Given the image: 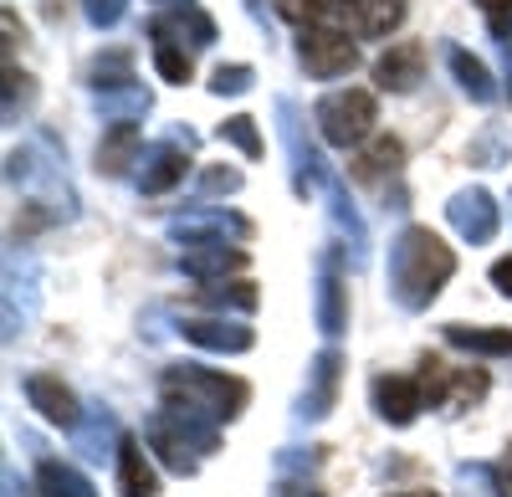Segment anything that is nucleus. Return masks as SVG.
I'll use <instances>...</instances> for the list:
<instances>
[{
	"instance_id": "9",
	"label": "nucleus",
	"mask_w": 512,
	"mask_h": 497,
	"mask_svg": "<svg viewBox=\"0 0 512 497\" xmlns=\"http://www.w3.org/2000/svg\"><path fill=\"white\" fill-rule=\"evenodd\" d=\"M338 390H344V354L328 344L308 364V385H303V395H297V405H292V421L297 426H318L323 416H333Z\"/></svg>"
},
{
	"instance_id": "16",
	"label": "nucleus",
	"mask_w": 512,
	"mask_h": 497,
	"mask_svg": "<svg viewBox=\"0 0 512 497\" xmlns=\"http://www.w3.org/2000/svg\"><path fill=\"white\" fill-rule=\"evenodd\" d=\"M369 400H374V416L384 426H410L420 416V405H425L420 380H410V375H374Z\"/></svg>"
},
{
	"instance_id": "14",
	"label": "nucleus",
	"mask_w": 512,
	"mask_h": 497,
	"mask_svg": "<svg viewBox=\"0 0 512 497\" xmlns=\"http://www.w3.org/2000/svg\"><path fill=\"white\" fill-rule=\"evenodd\" d=\"M323 195H328V216H333V231H338V241H344V257H349V267L359 272V267L369 262V226H364V216H359V205H354L349 185L338 180V175L323 185Z\"/></svg>"
},
{
	"instance_id": "27",
	"label": "nucleus",
	"mask_w": 512,
	"mask_h": 497,
	"mask_svg": "<svg viewBox=\"0 0 512 497\" xmlns=\"http://www.w3.org/2000/svg\"><path fill=\"white\" fill-rule=\"evenodd\" d=\"M451 349H466V354H487V359H502L512 354V328H472V323H446L441 328Z\"/></svg>"
},
{
	"instance_id": "34",
	"label": "nucleus",
	"mask_w": 512,
	"mask_h": 497,
	"mask_svg": "<svg viewBox=\"0 0 512 497\" xmlns=\"http://www.w3.org/2000/svg\"><path fill=\"white\" fill-rule=\"evenodd\" d=\"M251 82H256V72H251L246 62H231V67H216V72H210V93H216V98H241Z\"/></svg>"
},
{
	"instance_id": "21",
	"label": "nucleus",
	"mask_w": 512,
	"mask_h": 497,
	"mask_svg": "<svg viewBox=\"0 0 512 497\" xmlns=\"http://www.w3.org/2000/svg\"><path fill=\"white\" fill-rule=\"evenodd\" d=\"M118 421H113V410L103 400H93L88 410H82V421L72 426V446H77V457H88V462H103L108 451H118Z\"/></svg>"
},
{
	"instance_id": "29",
	"label": "nucleus",
	"mask_w": 512,
	"mask_h": 497,
	"mask_svg": "<svg viewBox=\"0 0 512 497\" xmlns=\"http://www.w3.org/2000/svg\"><path fill=\"white\" fill-rule=\"evenodd\" d=\"M36 492L41 497H98V487L82 477L77 467H67V462H57V457H41V467H36Z\"/></svg>"
},
{
	"instance_id": "8",
	"label": "nucleus",
	"mask_w": 512,
	"mask_h": 497,
	"mask_svg": "<svg viewBox=\"0 0 512 497\" xmlns=\"http://www.w3.org/2000/svg\"><path fill=\"white\" fill-rule=\"evenodd\" d=\"M169 241L185 246H241L251 236V221L241 211H210V205H195V211H175L164 221Z\"/></svg>"
},
{
	"instance_id": "1",
	"label": "nucleus",
	"mask_w": 512,
	"mask_h": 497,
	"mask_svg": "<svg viewBox=\"0 0 512 497\" xmlns=\"http://www.w3.org/2000/svg\"><path fill=\"white\" fill-rule=\"evenodd\" d=\"M456 277V252L431 226H405L390 246V298L405 313H425Z\"/></svg>"
},
{
	"instance_id": "12",
	"label": "nucleus",
	"mask_w": 512,
	"mask_h": 497,
	"mask_svg": "<svg viewBox=\"0 0 512 497\" xmlns=\"http://www.w3.org/2000/svg\"><path fill=\"white\" fill-rule=\"evenodd\" d=\"M446 221L461 241H472V246H487L502 226V211H497V200L482 190V185H466L446 200Z\"/></svg>"
},
{
	"instance_id": "39",
	"label": "nucleus",
	"mask_w": 512,
	"mask_h": 497,
	"mask_svg": "<svg viewBox=\"0 0 512 497\" xmlns=\"http://www.w3.org/2000/svg\"><path fill=\"white\" fill-rule=\"evenodd\" d=\"M482 6V21L497 41H512V0H477Z\"/></svg>"
},
{
	"instance_id": "5",
	"label": "nucleus",
	"mask_w": 512,
	"mask_h": 497,
	"mask_svg": "<svg viewBox=\"0 0 512 497\" xmlns=\"http://www.w3.org/2000/svg\"><path fill=\"white\" fill-rule=\"evenodd\" d=\"M277 129H282V149H287V164H292V195L308 200L318 185L333 180V170H328V159L318 154V144L308 134V118H303V108H297L292 98H277Z\"/></svg>"
},
{
	"instance_id": "2",
	"label": "nucleus",
	"mask_w": 512,
	"mask_h": 497,
	"mask_svg": "<svg viewBox=\"0 0 512 497\" xmlns=\"http://www.w3.org/2000/svg\"><path fill=\"white\" fill-rule=\"evenodd\" d=\"M6 180L31 195L26 211H36V221H72L77 216V195L67 185V159L57 154V144L47 134H41L36 144H26V149H11Z\"/></svg>"
},
{
	"instance_id": "25",
	"label": "nucleus",
	"mask_w": 512,
	"mask_h": 497,
	"mask_svg": "<svg viewBox=\"0 0 512 497\" xmlns=\"http://www.w3.org/2000/svg\"><path fill=\"white\" fill-rule=\"evenodd\" d=\"M118 492L123 497H159V477L144 457V441L139 436H123L118 441Z\"/></svg>"
},
{
	"instance_id": "3",
	"label": "nucleus",
	"mask_w": 512,
	"mask_h": 497,
	"mask_svg": "<svg viewBox=\"0 0 512 497\" xmlns=\"http://www.w3.org/2000/svg\"><path fill=\"white\" fill-rule=\"evenodd\" d=\"M144 441L175 477H195L200 457H210L221 446V421L200 416V410H185V405H159L144 426Z\"/></svg>"
},
{
	"instance_id": "48",
	"label": "nucleus",
	"mask_w": 512,
	"mask_h": 497,
	"mask_svg": "<svg viewBox=\"0 0 512 497\" xmlns=\"http://www.w3.org/2000/svg\"><path fill=\"white\" fill-rule=\"evenodd\" d=\"M507 205H512V195H507Z\"/></svg>"
},
{
	"instance_id": "19",
	"label": "nucleus",
	"mask_w": 512,
	"mask_h": 497,
	"mask_svg": "<svg viewBox=\"0 0 512 497\" xmlns=\"http://www.w3.org/2000/svg\"><path fill=\"white\" fill-rule=\"evenodd\" d=\"M180 334L195 344V349H210V354H246L256 344V334L246 323H231V318H185Z\"/></svg>"
},
{
	"instance_id": "37",
	"label": "nucleus",
	"mask_w": 512,
	"mask_h": 497,
	"mask_svg": "<svg viewBox=\"0 0 512 497\" xmlns=\"http://www.w3.org/2000/svg\"><path fill=\"white\" fill-rule=\"evenodd\" d=\"M456 487L466 497H497V467H456Z\"/></svg>"
},
{
	"instance_id": "41",
	"label": "nucleus",
	"mask_w": 512,
	"mask_h": 497,
	"mask_svg": "<svg viewBox=\"0 0 512 497\" xmlns=\"http://www.w3.org/2000/svg\"><path fill=\"white\" fill-rule=\"evenodd\" d=\"M0 492H6V497H31L26 492V482H21V472L6 462V467H0Z\"/></svg>"
},
{
	"instance_id": "18",
	"label": "nucleus",
	"mask_w": 512,
	"mask_h": 497,
	"mask_svg": "<svg viewBox=\"0 0 512 497\" xmlns=\"http://www.w3.org/2000/svg\"><path fill=\"white\" fill-rule=\"evenodd\" d=\"M313 318H318V334L323 339H338L349 328V293L333 272V257L318 262V287H313Z\"/></svg>"
},
{
	"instance_id": "17",
	"label": "nucleus",
	"mask_w": 512,
	"mask_h": 497,
	"mask_svg": "<svg viewBox=\"0 0 512 497\" xmlns=\"http://www.w3.org/2000/svg\"><path fill=\"white\" fill-rule=\"evenodd\" d=\"M21 390H26V400H31V410H36L41 421H52V426H62V431H72V426L82 421L77 395H72L57 375H26Z\"/></svg>"
},
{
	"instance_id": "44",
	"label": "nucleus",
	"mask_w": 512,
	"mask_h": 497,
	"mask_svg": "<svg viewBox=\"0 0 512 497\" xmlns=\"http://www.w3.org/2000/svg\"><path fill=\"white\" fill-rule=\"evenodd\" d=\"M277 497H323L318 487H308V482H292V477H282V492Z\"/></svg>"
},
{
	"instance_id": "26",
	"label": "nucleus",
	"mask_w": 512,
	"mask_h": 497,
	"mask_svg": "<svg viewBox=\"0 0 512 497\" xmlns=\"http://www.w3.org/2000/svg\"><path fill=\"white\" fill-rule=\"evenodd\" d=\"M446 47V67H451V77H456V88L472 98V103H492L497 98V82H492V72L466 52V47H456V41H441Z\"/></svg>"
},
{
	"instance_id": "40",
	"label": "nucleus",
	"mask_w": 512,
	"mask_h": 497,
	"mask_svg": "<svg viewBox=\"0 0 512 497\" xmlns=\"http://www.w3.org/2000/svg\"><path fill=\"white\" fill-rule=\"evenodd\" d=\"M318 457H323L318 446H308V451H303V446H287L282 457H277V477H292V472H313V467H318Z\"/></svg>"
},
{
	"instance_id": "28",
	"label": "nucleus",
	"mask_w": 512,
	"mask_h": 497,
	"mask_svg": "<svg viewBox=\"0 0 512 497\" xmlns=\"http://www.w3.org/2000/svg\"><path fill=\"white\" fill-rule=\"evenodd\" d=\"M139 129L134 123H113L108 139L98 144V170L103 175H123V170H139Z\"/></svg>"
},
{
	"instance_id": "4",
	"label": "nucleus",
	"mask_w": 512,
	"mask_h": 497,
	"mask_svg": "<svg viewBox=\"0 0 512 497\" xmlns=\"http://www.w3.org/2000/svg\"><path fill=\"white\" fill-rule=\"evenodd\" d=\"M159 395H164V405L200 410V416H210V421H236L246 410V400H251L246 380L216 375V369H205V364H169L159 375Z\"/></svg>"
},
{
	"instance_id": "20",
	"label": "nucleus",
	"mask_w": 512,
	"mask_h": 497,
	"mask_svg": "<svg viewBox=\"0 0 512 497\" xmlns=\"http://www.w3.org/2000/svg\"><path fill=\"white\" fill-rule=\"evenodd\" d=\"M420 77H425V47H420V41L390 47L374 62V88H384V93H415Z\"/></svg>"
},
{
	"instance_id": "35",
	"label": "nucleus",
	"mask_w": 512,
	"mask_h": 497,
	"mask_svg": "<svg viewBox=\"0 0 512 497\" xmlns=\"http://www.w3.org/2000/svg\"><path fill=\"white\" fill-rule=\"evenodd\" d=\"M221 139H231L246 159H262V134H256V123H251L246 113H236V118L221 123Z\"/></svg>"
},
{
	"instance_id": "45",
	"label": "nucleus",
	"mask_w": 512,
	"mask_h": 497,
	"mask_svg": "<svg viewBox=\"0 0 512 497\" xmlns=\"http://www.w3.org/2000/svg\"><path fill=\"white\" fill-rule=\"evenodd\" d=\"M246 11H251V21H256V26H267V11H262V0H246Z\"/></svg>"
},
{
	"instance_id": "15",
	"label": "nucleus",
	"mask_w": 512,
	"mask_h": 497,
	"mask_svg": "<svg viewBox=\"0 0 512 497\" xmlns=\"http://www.w3.org/2000/svg\"><path fill=\"white\" fill-rule=\"evenodd\" d=\"M149 36H154V47L164 41V47H210L216 41V21H210L200 6H169L149 21Z\"/></svg>"
},
{
	"instance_id": "47",
	"label": "nucleus",
	"mask_w": 512,
	"mask_h": 497,
	"mask_svg": "<svg viewBox=\"0 0 512 497\" xmlns=\"http://www.w3.org/2000/svg\"><path fill=\"white\" fill-rule=\"evenodd\" d=\"M395 497H436V492H395Z\"/></svg>"
},
{
	"instance_id": "43",
	"label": "nucleus",
	"mask_w": 512,
	"mask_h": 497,
	"mask_svg": "<svg viewBox=\"0 0 512 497\" xmlns=\"http://www.w3.org/2000/svg\"><path fill=\"white\" fill-rule=\"evenodd\" d=\"M497 497H512V446L502 451V462H497Z\"/></svg>"
},
{
	"instance_id": "33",
	"label": "nucleus",
	"mask_w": 512,
	"mask_h": 497,
	"mask_svg": "<svg viewBox=\"0 0 512 497\" xmlns=\"http://www.w3.org/2000/svg\"><path fill=\"white\" fill-rule=\"evenodd\" d=\"M272 6H277V16L282 21H292V26H323V16L333 11V0H272Z\"/></svg>"
},
{
	"instance_id": "7",
	"label": "nucleus",
	"mask_w": 512,
	"mask_h": 497,
	"mask_svg": "<svg viewBox=\"0 0 512 497\" xmlns=\"http://www.w3.org/2000/svg\"><path fill=\"white\" fill-rule=\"evenodd\" d=\"M195 144H200V134L190 129V123H175V129H169L159 144H149L144 159H139V190H144V195L175 190V185L185 180V170H190Z\"/></svg>"
},
{
	"instance_id": "36",
	"label": "nucleus",
	"mask_w": 512,
	"mask_h": 497,
	"mask_svg": "<svg viewBox=\"0 0 512 497\" xmlns=\"http://www.w3.org/2000/svg\"><path fill=\"white\" fill-rule=\"evenodd\" d=\"M154 67H159V77L164 82H190V72H195V62H190V52L185 47H154Z\"/></svg>"
},
{
	"instance_id": "23",
	"label": "nucleus",
	"mask_w": 512,
	"mask_h": 497,
	"mask_svg": "<svg viewBox=\"0 0 512 497\" xmlns=\"http://www.w3.org/2000/svg\"><path fill=\"white\" fill-rule=\"evenodd\" d=\"M338 16L359 36H390L405 21V0H338Z\"/></svg>"
},
{
	"instance_id": "22",
	"label": "nucleus",
	"mask_w": 512,
	"mask_h": 497,
	"mask_svg": "<svg viewBox=\"0 0 512 497\" xmlns=\"http://www.w3.org/2000/svg\"><path fill=\"white\" fill-rule=\"evenodd\" d=\"M241 267H246L241 246H185V252H180V272L195 277V282H205V287L210 282H226Z\"/></svg>"
},
{
	"instance_id": "42",
	"label": "nucleus",
	"mask_w": 512,
	"mask_h": 497,
	"mask_svg": "<svg viewBox=\"0 0 512 497\" xmlns=\"http://www.w3.org/2000/svg\"><path fill=\"white\" fill-rule=\"evenodd\" d=\"M492 287H497V293H507V298H512V257L492 262Z\"/></svg>"
},
{
	"instance_id": "13",
	"label": "nucleus",
	"mask_w": 512,
	"mask_h": 497,
	"mask_svg": "<svg viewBox=\"0 0 512 497\" xmlns=\"http://www.w3.org/2000/svg\"><path fill=\"white\" fill-rule=\"evenodd\" d=\"M41 277H36V257L31 252H16L6 257V344L11 339H21V323L36 313V303H41Z\"/></svg>"
},
{
	"instance_id": "38",
	"label": "nucleus",
	"mask_w": 512,
	"mask_h": 497,
	"mask_svg": "<svg viewBox=\"0 0 512 497\" xmlns=\"http://www.w3.org/2000/svg\"><path fill=\"white\" fill-rule=\"evenodd\" d=\"M128 11V0H82V16H88L98 31H113Z\"/></svg>"
},
{
	"instance_id": "6",
	"label": "nucleus",
	"mask_w": 512,
	"mask_h": 497,
	"mask_svg": "<svg viewBox=\"0 0 512 497\" xmlns=\"http://www.w3.org/2000/svg\"><path fill=\"white\" fill-rule=\"evenodd\" d=\"M313 118H318V134H323L328 144L349 149V144H364V139H369L374 118H379V103H374V93H364V88H338V93H328V98L318 103Z\"/></svg>"
},
{
	"instance_id": "30",
	"label": "nucleus",
	"mask_w": 512,
	"mask_h": 497,
	"mask_svg": "<svg viewBox=\"0 0 512 497\" xmlns=\"http://www.w3.org/2000/svg\"><path fill=\"white\" fill-rule=\"evenodd\" d=\"M405 164V149H400V139H390V134H379L359 159H354V180H369V185H379L384 175L395 180V170Z\"/></svg>"
},
{
	"instance_id": "10",
	"label": "nucleus",
	"mask_w": 512,
	"mask_h": 497,
	"mask_svg": "<svg viewBox=\"0 0 512 497\" xmlns=\"http://www.w3.org/2000/svg\"><path fill=\"white\" fill-rule=\"evenodd\" d=\"M420 395L425 405H436V410H461V405H472L487 395V375L482 369H446L441 359L425 354L420 359Z\"/></svg>"
},
{
	"instance_id": "46",
	"label": "nucleus",
	"mask_w": 512,
	"mask_h": 497,
	"mask_svg": "<svg viewBox=\"0 0 512 497\" xmlns=\"http://www.w3.org/2000/svg\"><path fill=\"white\" fill-rule=\"evenodd\" d=\"M507 98H512V41H507Z\"/></svg>"
},
{
	"instance_id": "11",
	"label": "nucleus",
	"mask_w": 512,
	"mask_h": 497,
	"mask_svg": "<svg viewBox=\"0 0 512 497\" xmlns=\"http://www.w3.org/2000/svg\"><path fill=\"white\" fill-rule=\"evenodd\" d=\"M297 62H303L308 77H349L359 67V47L333 26H308L303 41H297Z\"/></svg>"
},
{
	"instance_id": "31",
	"label": "nucleus",
	"mask_w": 512,
	"mask_h": 497,
	"mask_svg": "<svg viewBox=\"0 0 512 497\" xmlns=\"http://www.w3.org/2000/svg\"><path fill=\"white\" fill-rule=\"evenodd\" d=\"M210 308H236V313H256V303H262V287L256 282H210L205 293H200Z\"/></svg>"
},
{
	"instance_id": "24",
	"label": "nucleus",
	"mask_w": 512,
	"mask_h": 497,
	"mask_svg": "<svg viewBox=\"0 0 512 497\" xmlns=\"http://www.w3.org/2000/svg\"><path fill=\"white\" fill-rule=\"evenodd\" d=\"M93 108H98L108 123H139V118L154 108V93L139 88V77H128V82H118V88H98V93H93Z\"/></svg>"
},
{
	"instance_id": "32",
	"label": "nucleus",
	"mask_w": 512,
	"mask_h": 497,
	"mask_svg": "<svg viewBox=\"0 0 512 497\" xmlns=\"http://www.w3.org/2000/svg\"><path fill=\"white\" fill-rule=\"evenodd\" d=\"M200 200H221V195H236L241 190V170H231V164H205L200 180H195Z\"/></svg>"
}]
</instances>
